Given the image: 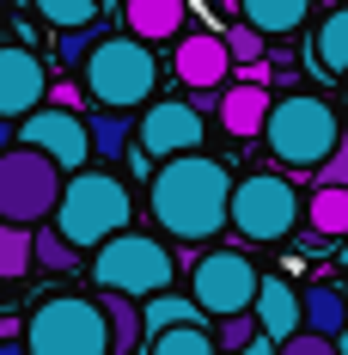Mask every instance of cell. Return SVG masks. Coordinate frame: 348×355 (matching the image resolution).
I'll list each match as a JSON object with an SVG mask.
<instances>
[{
	"label": "cell",
	"mask_w": 348,
	"mask_h": 355,
	"mask_svg": "<svg viewBox=\"0 0 348 355\" xmlns=\"http://www.w3.org/2000/svg\"><path fill=\"white\" fill-rule=\"evenodd\" d=\"M6 147H12V123L0 116V153H6Z\"/></svg>",
	"instance_id": "d590c367"
},
{
	"label": "cell",
	"mask_w": 348,
	"mask_h": 355,
	"mask_svg": "<svg viewBox=\"0 0 348 355\" xmlns=\"http://www.w3.org/2000/svg\"><path fill=\"white\" fill-rule=\"evenodd\" d=\"M226 190H232V172L214 153L196 147V153L159 159V172L147 184V202H153V220L172 233L177 245H208L226 227Z\"/></svg>",
	"instance_id": "6da1fadb"
},
{
	"label": "cell",
	"mask_w": 348,
	"mask_h": 355,
	"mask_svg": "<svg viewBox=\"0 0 348 355\" xmlns=\"http://www.w3.org/2000/svg\"><path fill=\"white\" fill-rule=\"evenodd\" d=\"M336 349L348 355V313H342V324H336Z\"/></svg>",
	"instance_id": "e575fe53"
},
{
	"label": "cell",
	"mask_w": 348,
	"mask_h": 355,
	"mask_svg": "<svg viewBox=\"0 0 348 355\" xmlns=\"http://www.w3.org/2000/svg\"><path fill=\"white\" fill-rule=\"evenodd\" d=\"M147 355H220V349H214L208 324H165V331H153Z\"/></svg>",
	"instance_id": "cb8c5ba5"
},
{
	"label": "cell",
	"mask_w": 348,
	"mask_h": 355,
	"mask_svg": "<svg viewBox=\"0 0 348 355\" xmlns=\"http://www.w3.org/2000/svg\"><path fill=\"white\" fill-rule=\"evenodd\" d=\"M275 355H342V349H336V337H318V331L300 324L293 337H281V343H275Z\"/></svg>",
	"instance_id": "f546056e"
},
{
	"label": "cell",
	"mask_w": 348,
	"mask_h": 355,
	"mask_svg": "<svg viewBox=\"0 0 348 355\" xmlns=\"http://www.w3.org/2000/svg\"><path fill=\"white\" fill-rule=\"evenodd\" d=\"M250 319H257V331H263L269 343L293 337V331H300V294H293V282H281V276H257Z\"/></svg>",
	"instance_id": "5bb4252c"
},
{
	"label": "cell",
	"mask_w": 348,
	"mask_h": 355,
	"mask_svg": "<svg viewBox=\"0 0 348 355\" xmlns=\"http://www.w3.org/2000/svg\"><path fill=\"white\" fill-rule=\"evenodd\" d=\"M257 263L244 251H202L196 270H190V300L208 313V319H226V313H250V294H257Z\"/></svg>",
	"instance_id": "9c48e42d"
},
{
	"label": "cell",
	"mask_w": 348,
	"mask_h": 355,
	"mask_svg": "<svg viewBox=\"0 0 348 355\" xmlns=\"http://www.w3.org/2000/svg\"><path fill=\"white\" fill-rule=\"evenodd\" d=\"M183 19H190L183 0H122V25H129V37H140V43H165V37H177Z\"/></svg>",
	"instance_id": "2e32d148"
},
{
	"label": "cell",
	"mask_w": 348,
	"mask_h": 355,
	"mask_svg": "<svg viewBox=\"0 0 348 355\" xmlns=\"http://www.w3.org/2000/svg\"><path fill=\"white\" fill-rule=\"evenodd\" d=\"M342 300H348V288H342Z\"/></svg>",
	"instance_id": "74e56055"
},
{
	"label": "cell",
	"mask_w": 348,
	"mask_h": 355,
	"mask_svg": "<svg viewBox=\"0 0 348 355\" xmlns=\"http://www.w3.org/2000/svg\"><path fill=\"white\" fill-rule=\"evenodd\" d=\"M220 43H226V62H232V68H257L269 37H257L250 25H239V31H220Z\"/></svg>",
	"instance_id": "f1b7e54d"
},
{
	"label": "cell",
	"mask_w": 348,
	"mask_h": 355,
	"mask_svg": "<svg viewBox=\"0 0 348 355\" xmlns=\"http://www.w3.org/2000/svg\"><path fill=\"white\" fill-rule=\"evenodd\" d=\"M342 116H348V73H342Z\"/></svg>",
	"instance_id": "8d00e7d4"
},
{
	"label": "cell",
	"mask_w": 348,
	"mask_h": 355,
	"mask_svg": "<svg viewBox=\"0 0 348 355\" xmlns=\"http://www.w3.org/2000/svg\"><path fill=\"white\" fill-rule=\"evenodd\" d=\"M49 220H55V233H62L73 251H92V245H104L110 233L135 227V196H129L122 178L86 172V166H80V172H68V184H62Z\"/></svg>",
	"instance_id": "7a4b0ae2"
},
{
	"label": "cell",
	"mask_w": 348,
	"mask_h": 355,
	"mask_svg": "<svg viewBox=\"0 0 348 355\" xmlns=\"http://www.w3.org/2000/svg\"><path fill=\"white\" fill-rule=\"evenodd\" d=\"M43 98H49V68L37 62L25 43H0V116L19 123Z\"/></svg>",
	"instance_id": "7c38bea8"
},
{
	"label": "cell",
	"mask_w": 348,
	"mask_h": 355,
	"mask_svg": "<svg viewBox=\"0 0 348 355\" xmlns=\"http://www.w3.org/2000/svg\"><path fill=\"white\" fill-rule=\"evenodd\" d=\"M226 227L244 233L250 245L287 239L300 227V190H293V178H275V172L232 178V190H226Z\"/></svg>",
	"instance_id": "52a82bcc"
},
{
	"label": "cell",
	"mask_w": 348,
	"mask_h": 355,
	"mask_svg": "<svg viewBox=\"0 0 348 355\" xmlns=\"http://www.w3.org/2000/svg\"><path fill=\"white\" fill-rule=\"evenodd\" d=\"M92 282L110 288V294H129V300H147V294L177 282V263L153 233L122 227V233H110L104 245H92Z\"/></svg>",
	"instance_id": "5b68a950"
},
{
	"label": "cell",
	"mask_w": 348,
	"mask_h": 355,
	"mask_svg": "<svg viewBox=\"0 0 348 355\" xmlns=\"http://www.w3.org/2000/svg\"><path fill=\"white\" fill-rule=\"evenodd\" d=\"M208 337H214V349H220V355H232L239 343H250V337H257V319H250V313H226V319L208 324Z\"/></svg>",
	"instance_id": "83f0119b"
},
{
	"label": "cell",
	"mask_w": 348,
	"mask_h": 355,
	"mask_svg": "<svg viewBox=\"0 0 348 355\" xmlns=\"http://www.w3.org/2000/svg\"><path fill=\"white\" fill-rule=\"evenodd\" d=\"M80 80L98 110H140L159 92V55H153V43H140L129 31L122 37L98 31V43L80 55Z\"/></svg>",
	"instance_id": "3957f363"
},
{
	"label": "cell",
	"mask_w": 348,
	"mask_h": 355,
	"mask_svg": "<svg viewBox=\"0 0 348 355\" xmlns=\"http://www.w3.org/2000/svg\"><path fill=\"white\" fill-rule=\"evenodd\" d=\"M86 147H92V159H122L129 153V110H92Z\"/></svg>",
	"instance_id": "7402d4cb"
},
{
	"label": "cell",
	"mask_w": 348,
	"mask_h": 355,
	"mask_svg": "<svg viewBox=\"0 0 348 355\" xmlns=\"http://www.w3.org/2000/svg\"><path fill=\"white\" fill-rule=\"evenodd\" d=\"M12 141L37 147V153L55 159L62 172H80V166L92 159V147H86V116H73L68 105H49V98L12 123Z\"/></svg>",
	"instance_id": "8fae6325"
},
{
	"label": "cell",
	"mask_w": 348,
	"mask_h": 355,
	"mask_svg": "<svg viewBox=\"0 0 348 355\" xmlns=\"http://www.w3.org/2000/svg\"><path fill=\"white\" fill-rule=\"evenodd\" d=\"M306 227L318 239H348V190L342 184H318L306 202Z\"/></svg>",
	"instance_id": "d6986e66"
},
{
	"label": "cell",
	"mask_w": 348,
	"mask_h": 355,
	"mask_svg": "<svg viewBox=\"0 0 348 355\" xmlns=\"http://www.w3.org/2000/svg\"><path fill=\"white\" fill-rule=\"evenodd\" d=\"M214 105H220V129L239 135V141H250V135L263 129V116H269V86H263V80H239V86H226Z\"/></svg>",
	"instance_id": "9a60e30c"
},
{
	"label": "cell",
	"mask_w": 348,
	"mask_h": 355,
	"mask_svg": "<svg viewBox=\"0 0 348 355\" xmlns=\"http://www.w3.org/2000/svg\"><path fill=\"white\" fill-rule=\"evenodd\" d=\"M129 141H140L147 159H172V153H196L208 141V116L190 98H147L140 123H129Z\"/></svg>",
	"instance_id": "30bf717a"
},
{
	"label": "cell",
	"mask_w": 348,
	"mask_h": 355,
	"mask_svg": "<svg viewBox=\"0 0 348 355\" xmlns=\"http://www.w3.org/2000/svg\"><path fill=\"white\" fill-rule=\"evenodd\" d=\"M232 12H239V25H250L257 37H287V31L306 25L312 0H232Z\"/></svg>",
	"instance_id": "e0dca14e"
},
{
	"label": "cell",
	"mask_w": 348,
	"mask_h": 355,
	"mask_svg": "<svg viewBox=\"0 0 348 355\" xmlns=\"http://www.w3.org/2000/svg\"><path fill=\"white\" fill-rule=\"evenodd\" d=\"M263 147L269 159L287 166V172H312L330 147L342 141V116L324 105L318 92H287V98H269V116H263Z\"/></svg>",
	"instance_id": "277c9868"
},
{
	"label": "cell",
	"mask_w": 348,
	"mask_h": 355,
	"mask_svg": "<svg viewBox=\"0 0 348 355\" xmlns=\"http://www.w3.org/2000/svg\"><path fill=\"white\" fill-rule=\"evenodd\" d=\"M172 68H177V80H183L190 92H220V86H226V73H232V62H226L220 31H177Z\"/></svg>",
	"instance_id": "4fadbf2b"
},
{
	"label": "cell",
	"mask_w": 348,
	"mask_h": 355,
	"mask_svg": "<svg viewBox=\"0 0 348 355\" xmlns=\"http://www.w3.org/2000/svg\"><path fill=\"white\" fill-rule=\"evenodd\" d=\"M232 355H275V343H269V337L257 331V337H250V343H239V349H232Z\"/></svg>",
	"instance_id": "d6a6232c"
},
{
	"label": "cell",
	"mask_w": 348,
	"mask_h": 355,
	"mask_svg": "<svg viewBox=\"0 0 348 355\" xmlns=\"http://www.w3.org/2000/svg\"><path fill=\"white\" fill-rule=\"evenodd\" d=\"M0 355H31V349H25V337H12V331H0Z\"/></svg>",
	"instance_id": "836d02e7"
},
{
	"label": "cell",
	"mask_w": 348,
	"mask_h": 355,
	"mask_svg": "<svg viewBox=\"0 0 348 355\" xmlns=\"http://www.w3.org/2000/svg\"><path fill=\"white\" fill-rule=\"evenodd\" d=\"M140 324H147V331H165V324H208V313H202L196 300L172 294V288H159V294L140 300Z\"/></svg>",
	"instance_id": "603a6c76"
},
{
	"label": "cell",
	"mask_w": 348,
	"mask_h": 355,
	"mask_svg": "<svg viewBox=\"0 0 348 355\" xmlns=\"http://www.w3.org/2000/svg\"><path fill=\"white\" fill-rule=\"evenodd\" d=\"M104 300V331H110V355H135L140 337H147V324H140V300H129V294H110V288H98Z\"/></svg>",
	"instance_id": "ac0fdd59"
},
{
	"label": "cell",
	"mask_w": 348,
	"mask_h": 355,
	"mask_svg": "<svg viewBox=\"0 0 348 355\" xmlns=\"http://www.w3.org/2000/svg\"><path fill=\"white\" fill-rule=\"evenodd\" d=\"M25 349L31 355H110L104 306L86 294H49L25 319Z\"/></svg>",
	"instance_id": "8992f818"
},
{
	"label": "cell",
	"mask_w": 348,
	"mask_h": 355,
	"mask_svg": "<svg viewBox=\"0 0 348 355\" xmlns=\"http://www.w3.org/2000/svg\"><path fill=\"white\" fill-rule=\"evenodd\" d=\"M312 172H318V184H342V190H348V135H342L336 147H330L324 159H318Z\"/></svg>",
	"instance_id": "4dcf8cb0"
},
{
	"label": "cell",
	"mask_w": 348,
	"mask_h": 355,
	"mask_svg": "<svg viewBox=\"0 0 348 355\" xmlns=\"http://www.w3.org/2000/svg\"><path fill=\"white\" fill-rule=\"evenodd\" d=\"M55 196H62V166L55 159H43L25 141H12L0 153V220L37 227V220H49Z\"/></svg>",
	"instance_id": "ba28073f"
},
{
	"label": "cell",
	"mask_w": 348,
	"mask_h": 355,
	"mask_svg": "<svg viewBox=\"0 0 348 355\" xmlns=\"http://www.w3.org/2000/svg\"><path fill=\"white\" fill-rule=\"evenodd\" d=\"M342 313H348V300H342V288H330V282H318V288L300 294V324L318 331V337H336Z\"/></svg>",
	"instance_id": "44dd1931"
},
{
	"label": "cell",
	"mask_w": 348,
	"mask_h": 355,
	"mask_svg": "<svg viewBox=\"0 0 348 355\" xmlns=\"http://www.w3.org/2000/svg\"><path fill=\"white\" fill-rule=\"evenodd\" d=\"M62 37V62H80L92 43H98V25H80V31H55Z\"/></svg>",
	"instance_id": "1f68e13d"
},
{
	"label": "cell",
	"mask_w": 348,
	"mask_h": 355,
	"mask_svg": "<svg viewBox=\"0 0 348 355\" xmlns=\"http://www.w3.org/2000/svg\"><path fill=\"white\" fill-rule=\"evenodd\" d=\"M19 276H31V227L0 220V282H19Z\"/></svg>",
	"instance_id": "d4e9b609"
},
{
	"label": "cell",
	"mask_w": 348,
	"mask_h": 355,
	"mask_svg": "<svg viewBox=\"0 0 348 355\" xmlns=\"http://www.w3.org/2000/svg\"><path fill=\"white\" fill-rule=\"evenodd\" d=\"M37 12L55 25V31H80V25H98V0H31Z\"/></svg>",
	"instance_id": "4316f807"
},
{
	"label": "cell",
	"mask_w": 348,
	"mask_h": 355,
	"mask_svg": "<svg viewBox=\"0 0 348 355\" xmlns=\"http://www.w3.org/2000/svg\"><path fill=\"white\" fill-rule=\"evenodd\" d=\"M312 62L324 73H348V0L336 12H324V25L312 31Z\"/></svg>",
	"instance_id": "ffe728a7"
},
{
	"label": "cell",
	"mask_w": 348,
	"mask_h": 355,
	"mask_svg": "<svg viewBox=\"0 0 348 355\" xmlns=\"http://www.w3.org/2000/svg\"><path fill=\"white\" fill-rule=\"evenodd\" d=\"M73 257L80 251L55 233V227H31V270H49V276H62V270H73Z\"/></svg>",
	"instance_id": "484cf974"
}]
</instances>
